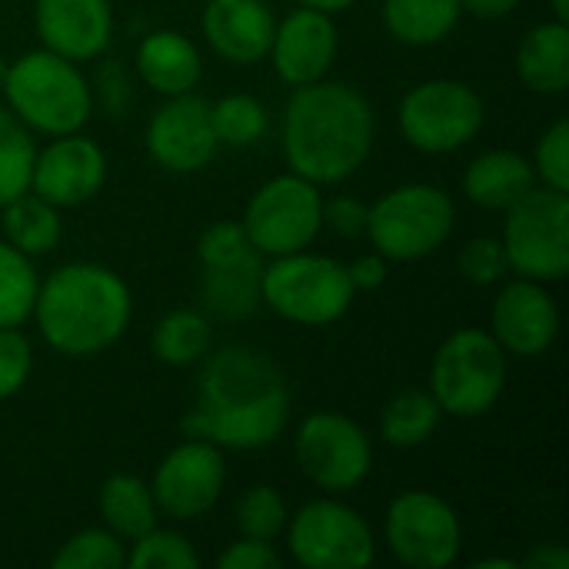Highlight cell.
Wrapping results in <instances>:
<instances>
[{"label":"cell","instance_id":"6da1fadb","mask_svg":"<svg viewBox=\"0 0 569 569\" xmlns=\"http://www.w3.org/2000/svg\"><path fill=\"white\" fill-rule=\"evenodd\" d=\"M290 417V390L280 367L250 347H223L200 373V403L183 420L187 437L220 450H260Z\"/></svg>","mask_w":569,"mask_h":569},{"label":"cell","instance_id":"7a4b0ae2","mask_svg":"<svg viewBox=\"0 0 569 569\" xmlns=\"http://www.w3.org/2000/svg\"><path fill=\"white\" fill-rule=\"evenodd\" d=\"M377 133L373 107L360 90L337 80L297 87L283 113V153L310 183H340L370 157Z\"/></svg>","mask_w":569,"mask_h":569},{"label":"cell","instance_id":"3957f363","mask_svg":"<svg viewBox=\"0 0 569 569\" xmlns=\"http://www.w3.org/2000/svg\"><path fill=\"white\" fill-rule=\"evenodd\" d=\"M127 283L97 263H67L53 270L33 300L43 340L67 357H93L113 347L130 323Z\"/></svg>","mask_w":569,"mask_h":569},{"label":"cell","instance_id":"277c9868","mask_svg":"<svg viewBox=\"0 0 569 569\" xmlns=\"http://www.w3.org/2000/svg\"><path fill=\"white\" fill-rule=\"evenodd\" d=\"M13 117L40 133H77L90 117V87L73 60L53 50H30L7 67L0 90Z\"/></svg>","mask_w":569,"mask_h":569},{"label":"cell","instance_id":"5b68a950","mask_svg":"<svg viewBox=\"0 0 569 569\" xmlns=\"http://www.w3.org/2000/svg\"><path fill=\"white\" fill-rule=\"evenodd\" d=\"M353 280L343 263L320 253L273 257L260 277V300L283 320L303 327H327L353 303Z\"/></svg>","mask_w":569,"mask_h":569},{"label":"cell","instance_id":"8992f818","mask_svg":"<svg viewBox=\"0 0 569 569\" xmlns=\"http://www.w3.org/2000/svg\"><path fill=\"white\" fill-rule=\"evenodd\" d=\"M507 387V353L487 330H457L430 367V393L450 417H483Z\"/></svg>","mask_w":569,"mask_h":569},{"label":"cell","instance_id":"52a82bcc","mask_svg":"<svg viewBox=\"0 0 569 569\" xmlns=\"http://www.w3.org/2000/svg\"><path fill=\"white\" fill-rule=\"evenodd\" d=\"M453 200L430 183H407L383 193L367 213V237L383 260L410 263L430 257L453 233Z\"/></svg>","mask_w":569,"mask_h":569},{"label":"cell","instance_id":"ba28073f","mask_svg":"<svg viewBox=\"0 0 569 569\" xmlns=\"http://www.w3.org/2000/svg\"><path fill=\"white\" fill-rule=\"evenodd\" d=\"M503 250L510 270L537 283H557L569 273V193L533 187L507 210Z\"/></svg>","mask_w":569,"mask_h":569},{"label":"cell","instance_id":"9c48e42d","mask_svg":"<svg viewBox=\"0 0 569 569\" xmlns=\"http://www.w3.org/2000/svg\"><path fill=\"white\" fill-rule=\"evenodd\" d=\"M323 227V197L300 173H283L263 183L243 213L247 240L257 253L287 257L307 250Z\"/></svg>","mask_w":569,"mask_h":569},{"label":"cell","instance_id":"30bf717a","mask_svg":"<svg viewBox=\"0 0 569 569\" xmlns=\"http://www.w3.org/2000/svg\"><path fill=\"white\" fill-rule=\"evenodd\" d=\"M487 107L460 80H427L400 100V133L420 153H453L483 130Z\"/></svg>","mask_w":569,"mask_h":569},{"label":"cell","instance_id":"8fae6325","mask_svg":"<svg viewBox=\"0 0 569 569\" xmlns=\"http://www.w3.org/2000/svg\"><path fill=\"white\" fill-rule=\"evenodd\" d=\"M287 543L303 569H367L377 560L367 520L333 500H313L290 520Z\"/></svg>","mask_w":569,"mask_h":569},{"label":"cell","instance_id":"7c38bea8","mask_svg":"<svg viewBox=\"0 0 569 569\" xmlns=\"http://www.w3.org/2000/svg\"><path fill=\"white\" fill-rule=\"evenodd\" d=\"M297 463L303 477L327 493L357 490L370 467L373 447L363 427H357L343 413H310L297 430Z\"/></svg>","mask_w":569,"mask_h":569},{"label":"cell","instance_id":"4fadbf2b","mask_svg":"<svg viewBox=\"0 0 569 569\" xmlns=\"http://www.w3.org/2000/svg\"><path fill=\"white\" fill-rule=\"evenodd\" d=\"M387 547L403 567L447 569L460 557L463 530L447 500L427 490H407L387 510Z\"/></svg>","mask_w":569,"mask_h":569},{"label":"cell","instance_id":"5bb4252c","mask_svg":"<svg viewBox=\"0 0 569 569\" xmlns=\"http://www.w3.org/2000/svg\"><path fill=\"white\" fill-rule=\"evenodd\" d=\"M227 467L220 447L190 437L177 450H170L150 483L153 503L163 517L173 520H197L210 513L223 493Z\"/></svg>","mask_w":569,"mask_h":569},{"label":"cell","instance_id":"9a60e30c","mask_svg":"<svg viewBox=\"0 0 569 569\" xmlns=\"http://www.w3.org/2000/svg\"><path fill=\"white\" fill-rule=\"evenodd\" d=\"M217 147L220 140L213 130V113L203 97L177 93L150 117L147 150L170 173H193L207 167Z\"/></svg>","mask_w":569,"mask_h":569},{"label":"cell","instance_id":"2e32d148","mask_svg":"<svg viewBox=\"0 0 569 569\" xmlns=\"http://www.w3.org/2000/svg\"><path fill=\"white\" fill-rule=\"evenodd\" d=\"M107 177L103 150L77 133H63L33 157L30 190L57 210L87 203Z\"/></svg>","mask_w":569,"mask_h":569},{"label":"cell","instance_id":"e0dca14e","mask_svg":"<svg viewBox=\"0 0 569 569\" xmlns=\"http://www.w3.org/2000/svg\"><path fill=\"white\" fill-rule=\"evenodd\" d=\"M560 333V310L553 297L537 280H513L500 290L493 303V340L503 353L540 357L553 347Z\"/></svg>","mask_w":569,"mask_h":569},{"label":"cell","instance_id":"ac0fdd59","mask_svg":"<svg viewBox=\"0 0 569 569\" xmlns=\"http://www.w3.org/2000/svg\"><path fill=\"white\" fill-rule=\"evenodd\" d=\"M270 57H273L277 73L293 87L323 80L327 70L333 67V57H337V23H333V17L323 13V10H313V7L293 10L273 30Z\"/></svg>","mask_w":569,"mask_h":569},{"label":"cell","instance_id":"d6986e66","mask_svg":"<svg viewBox=\"0 0 569 569\" xmlns=\"http://www.w3.org/2000/svg\"><path fill=\"white\" fill-rule=\"evenodd\" d=\"M33 23L43 47L67 60L97 57L113 33L107 0H37Z\"/></svg>","mask_w":569,"mask_h":569},{"label":"cell","instance_id":"ffe728a7","mask_svg":"<svg viewBox=\"0 0 569 569\" xmlns=\"http://www.w3.org/2000/svg\"><path fill=\"white\" fill-rule=\"evenodd\" d=\"M277 20L263 0H210L203 10V33L210 47L230 63H257L270 53Z\"/></svg>","mask_w":569,"mask_h":569},{"label":"cell","instance_id":"44dd1931","mask_svg":"<svg viewBox=\"0 0 569 569\" xmlns=\"http://www.w3.org/2000/svg\"><path fill=\"white\" fill-rule=\"evenodd\" d=\"M137 70L150 90H157L163 97H177V93H190L197 87V80L203 73V60L190 37H183L177 30H157L140 43Z\"/></svg>","mask_w":569,"mask_h":569},{"label":"cell","instance_id":"7402d4cb","mask_svg":"<svg viewBox=\"0 0 569 569\" xmlns=\"http://www.w3.org/2000/svg\"><path fill=\"white\" fill-rule=\"evenodd\" d=\"M537 187V170L513 150H490L470 160L463 173V193L483 210H510L523 193Z\"/></svg>","mask_w":569,"mask_h":569},{"label":"cell","instance_id":"603a6c76","mask_svg":"<svg viewBox=\"0 0 569 569\" xmlns=\"http://www.w3.org/2000/svg\"><path fill=\"white\" fill-rule=\"evenodd\" d=\"M517 73L537 93H563L569 87V27L550 20L533 27L517 50Z\"/></svg>","mask_w":569,"mask_h":569},{"label":"cell","instance_id":"cb8c5ba5","mask_svg":"<svg viewBox=\"0 0 569 569\" xmlns=\"http://www.w3.org/2000/svg\"><path fill=\"white\" fill-rule=\"evenodd\" d=\"M260 277H263V267H260V253L253 250L250 257L237 263L203 267L200 297L210 313L240 320V317H250L260 303Z\"/></svg>","mask_w":569,"mask_h":569},{"label":"cell","instance_id":"d4e9b609","mask_svg":"<svg viewBox=\"0 0 569 569\" xmlns=\"http://www.w3.org/2000/svg\"><path fill=\"white\" fill-rule=\"evenodd\" d=\"M0 210H3V237L10 247H17L27 257H43L57 250L63 227H60V210L53 203H47L33 190H23Z\"/></svg>","mask_w":569,"mask_h":569},{"label":"cell","instance_id":"484cf974","mask_svg":"<svg viewBox=\"0 0 569 569\" xmlns=\"http://www.w3.org/2000/svg\"><path fill=\"white\" fill-rule=\"evenodd\" d=\"M100 517L107 530L117 533L120 540H137L157 527L160 510L153 503L150 487L140 477L117 473L100 487Z\"/></svg>","mask_w":569,"mask_h":569},{"label":"cell","instance_id":"4316f807","mask_svg":"<svg viewBox=\"0 0 569 569\" xmlns=\"http://www.w3.org/2000/svg\"><path fill=\"white\" fill-rule=\"evenodd\" d=\"M460 0H383L387 30L410 47L440 43L460 20Z\"/></svg>","mask_w":569,"mask_h":569},{"label":"cell","instance_id":"83f0119b","mask_svg":"<svg viewBox=\"0 0 569 569\" xmlns=\"http://www.w3.org/2000/svg\"><path fill=\"white\" fill-rule=\"evenodd\" d=\"M440 403L433 400V393H423V390H403L400 397H393L380 417V433L390 447H400V450H413V447H423L437 427H440Z\"/></svg>","mask_w":569,"mask_h":569},{"label":"cell","instance_id":"f1b7e54d","mask_svg":"<svg viewBox=\"0 0 569 569\" xmlns=\"http://www.w3.org/2000/svg\"><path fill=\"white\" fill-rule=\"evenodd\" d=\"M210 347V320L197 310H173L153 327V353L160 363L190 367Z\"/></svg>","mask_w":569,"mask_h":569},{"label":"cell","instance_id":"f546056e","mask_svg":"<svg viewBox=\"0 0 569 569\" xmlns=\"http://www.w3.org/2000/svg\"><path fill=\"white\" fill-rule=\"evenodd\" d=\"M37 270L27 253L0 243V327H20L33 313Z\"/></svg>","mask_w":569,"mask_h":569},{"label":"cell","instance_id":"4dcf8cb0","mask_svg":"<svg viewBox=\"0 0 569 569\" xmlns=\"http://www.w3.org/2000/svg\"><path fill=\"white\" fill-rule=\"evenodd\" d=\"M33 140L27 127L0 107V207L30 190V170H33Z\"/></svg>","mask_w":569,"mask_h":569},{"label":"cell","instance_id":"1f68e13d","mask_svg":"<svg viewBox=\"0 0 569 569\" xmlns=\"http://www.w3.org/2000/svg\"><path fill=\"white\" fill-rule=\"evenodd\" d=\"M217 140L227 147H250L267 133V110L250 93H230L217 103H210Z\"/></svg>","mask_w":569,"mask_h":569},{"label":"cell","instance_id":"d6a6232c","mask_svg":"<svg viewBox=\"0 0 569 569\" xmlns=\"http://www.w3.org/2000/svg\"><path fill=\"white\" fill-rule=\"evenodd\" d=\"M53 569H123L127 567V550L117 533L110 530H80L70 537L57 557Z\"/></svg>","mask_w":569,"mask_h":569},{"label":"cell","instance_id":"836d02e7","mask_svg":"<svg viewBox=\"0 0 569 569\" xmlns=\"http://www.w3.org/2000/svg\"><path fill=\"white\" fill-rule=\"evenodd\" d=\"M287 527V503L283 497L260 483L253 490H247L237 503V530L240 537L247 540H263V543H273Z\"/></svg>","mask_w":569,"mask_h":569},{"label":"cell","instance_id":"e575fe53","mask_svg":"<svg viewBox=\"0 0 569 569\" xmlns=\"http://www.w3.org/2000/svg\"><path fill=\"white\" fill-rule=\"evenodd\" d=\"M130 569H197L200 557L187 543V537L173 530H147L143 537L133 540V550L127 553Z\"/></svg>","mask_w":569,"mask_h":569},{"label":"cell","instance_id":"d590c367","mask_svg":"<svg viewBox=\"0 0 569 569\" xmlns=\"http://www.w3.org/2000/svg\"><path fill=\"white\" fill-rule=\"evenodd\" d=\"M250 253H253V247L247 240L243 223H237V220H220V223L207 227L200 243H197L200 267H227V263H237Z\"/></svg>","mask_w":569,"mask_h":569},{"label":"cell","instance_id":"8d00e7d4","mask_svg":"<svg viewBox=\"0 0 569 569\" xmlns=\"http://www.w3.org/2000/svg\"><path fill=\"white\" fill-rule=\"evenodd\" d=\"M457 263H460V273L470 283H477V287H490L497 280H503L507 270H510L503 240H497V237H477V240H470L460 250Z\"/></svg>","mask_w":569,"mask_h":569},{"label":"cell","instance_id":"74e56055","mask_svg":"<svg viewBox=\"0 0 569 569\" xmlns=\"http://www.w3.org/2000/svg\"><path fill=\"white\" fill-rule=\"evenodd\" d=\"M537 180H543V187L563 190L569 193V123L557 120L537 143V160H533Z\"/></svg>","mask_w":569,"mask_h":569},{"label":"cell","instance_id":"f35d334b","mask_svg":"<svg viewBox=\"0 0 569 569\" xmlns=\"http://www.w3.org/2000/svg\"><path fill=\"white\" fill-rule=\"evenodd\" d=\"M33 367V350L30 340L23 333H17V327H0V400L13 397Z\"/></svg>","mask_w":569,"mask_h":569},{"label":"cell","instance_id":"ab89813d","mask_svg":"<svg viewBox=\"0 0 569 569\" xmlns=\"http://www.w3.org/2000/svg\"><path fill=\"white\" fill-rule=\"evenodd\" d=\"M217 569H280V557L263 540H240L217 557Z\"/></svg>","mask_w":569,"mask_h":569},{"label":"cell","instance_id":"60d3db41","mask_svg":"<svg viewBox=\"0 0 569 569\" xmlns=\"http://www.w3.org/2000/svg\"><path fill=\"white\" fill-rule=\"evenodd\" d=\"M367 213L370 207L360 203L357 197H333L330 203L323 200V223H330V230H337L340 237H357L367 230Z\"/></svg>","mask_w":569,"mask_h":569},{"label":"cell","instance_id":"b9f144b4","mask_svg":"<svg viewBox=\"0 0 569 569\" xmlns=\"http://www.w3.org/2000/svg\"><path fill=\"white\" fill-rule=\"evenodd\" d=\"M350 280H353V290H380L383 280H387V260L380 253H363L357 257L350 267H347Z\"/></svg>","mask_w":569,"mask_h":569},{"label":"cell","instance_id":"7bdbcfd3","mask_svg":"<svg viewBox=\"0 0 569 569\" xmlns=\"http://www.w3.org/2000/svg\"><path fill=\"white\" fill-rule=\"evenodd\" d=\"M527 569H569V550L560 543H543L523 557Z\"/></svg>","mask_w":569,"mask_h":569},{"label":"cell","instance_id":"ee69618b","mask_svg":"<svg viewBox=\"0 0 569 569\" xmlns=\"http://www.w3.org/2000/svg\"><path fill=\"white\" fill-rule=\"evenodd\" d=\"M460 3H463L467 13H473V17H480V20H500V17H507L520 0H460Z\"/></svg>","mask_w":569,"mask_h":569},{"label":"cell","instance_id":"f6af8a7d","mask_svg":"<svg viewBox=\"0 0 569 569\" xmlns=\"http://www.w3.org/2000/svg\"><path fill=\"white\" fill-rule=\"evenodd\" d=\"M357 0H300V7H313V10H323V13H340L347 7H353Z\"/></svg>","mask_w":569,"mask_h":569},{"label":"cell","instance_id":"bcb514c9","mask_svg":"<svg viewBox=\"0 0 569 569\" xmlns=\"http://www.w3.org/2000/svg\"><path fill=\"white\" fill-rule=\"evenodd\" d=\"M473 569H517V563H513V560H497V557H493V560H477Z\"/></svg>","mask_w":569,"mask_h":569},{"label":"cell","instance_id":"7dc6e473","mask_svg":"<svg viewBox=\"0 0 569 569\" xmlns=\"http://www.w3.org/2000/svg\"><path fill=\"white\" fill-rule=\"evenodd\" d=\"M553 13H557V20H569V0H553Z\"/></svg>","mask_w":569,"mask_h":569},{"label":"cell","instance_id":"c3c4849f","mask_svg":"<svg viewBox=\"0 0 569 569\" xmlns=\"http://www.w3.org/2000/svg\"><path fill=\"white\" fill-rule=\"evenodd\" d=\"M7 67H10V63H7V60H0V90H3V80H7Z\"/></svg>","mask_w":569,"mask_h":569}]
</instances>
